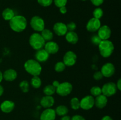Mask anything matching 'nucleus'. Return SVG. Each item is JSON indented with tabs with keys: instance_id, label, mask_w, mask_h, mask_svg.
<instances>
[{
	"instance_id": "nucleus-3",
	"label": "nucleus",
	"mask_w": 121,
	"mask_h": 120,
	"mask_svg": "<svg viewBox=\"0 0 121 120\" xmlns=\"http://www.w3.org/2000/svg\"><path fill=\"white\" fill-rule=\"evenodd\" d=\"M99 52L104 58H108L114 51V45L112 41L109 40H102L98 45Z\"/></svg>"
},
{
	"instance_id": "nucleus-20",
	"label": "nucleus",
	"mask_w": 121,
	"mask_h": 120,
	"mask_svg": "<svg viewBox=\"0 0 121 120\" xmlns=\"http://www.w3.org/2000/svg\"><path fill=\"white\" fill-rule=\"evenodd\" d=\"M3 75V78L5 81L11 82L14 81L17 77V72L14 69H8L2 74Z\"/></svg>"
},
{
	"instance_id": "nucleus-6",
	"label": "nucleus",
	"mask_w": 121,
	"mask_h": 120,
	"mask_svg": "<svg viewBox=\"0 0 121 120\" xmlns=\"http://www.w3.org/2000/svg\"><path fill=\"white\" fill-rule=\"evenodd\" d=\"M102 89V94L106 97L113 96L117 92V87L116 84L113 82H109L103 85Z\"/></svg>"
},
{
	"instance_id": "nucleus-46",
	"label": "nucleus",
	"mask_w": 121,
	"mask_h": 120,
	"mask_svg": "<svg viewBox=\"0 0 121 120\" xmlns=\"http://www.w3.org/2000/svg\"><path fill=\"white\" fill-rule=\"evenodd\" d=\"M81 1H87V0H81Z\"/></svg>"
},
{
	"instance_id": "nucleus-22",
	"label": "nucleus",
	"mask_w": 121,
	"mask_h": 120,
	"mask_svg": "<svg viewBox=\"0 0 121 120\" xmlns=\"http://www.w3.org/2000/svg\"><path fill=\"white\" fill-rule=\"evenodd\" d=\"M2 18L5 21H10L14 16V12L12 9L9 8H5L2 12Z\"/></svg>"
},
{
	"instance_id": "nucleus-29",
	"label": "nucleus",
	"mask_w": 121,
	"mask_h": 120,
	"mask_svg": "<svg viewBox=\"0 0 121 120\" xmlns=\"http://www.w3.org/2000/svg\"><path fill=\"white\" fill-rule=\"evenodd\" d=\"M91 94L93 96H98L102 94V89L98 86H94L91 89Z\"/></svg>"
},
{
	"instance_id": "nucleus-21",
	"label": "nucleus",
	"mask_w": 121,
	"mask_h": 120,
	"mask_svg": "<svg viewBox=\"0 0 121 120\" xmlns=\"http://www.w3.org/2000/svg\"><path fill=\"white\" fill-rule=\"evenodd\" d=\"M66 40L71 44H76L79 41V36L75 32L67 31L66 34Z\"/></svg>"
},
{
	"instance_id": "nucleus-23",
	"label": "nucleus",
	"mask_w": 121,
	"mask_h": 120,
	"mask_svg": "<svg viewBox=\"0 0 121 120\" xmlns=\"http://www.w3.org/2000/svg\"><path fill=\"white\" fill-rule=\"evenodd\" d=\"M56 114H57L59 116H65L69 112V109L66 106L63 105H61L55 109Z\"/></svg>"
},
{
	"instance_id": "nucleus-13",
	"label": "nucleus",
	"mask_w": 121,
	"mask_h": 120,
	"mask_svg": "<svg viewBox=\"0 0 121 120\" xmlns=\"http://www.w3.org/2000/svg\"><path fill=\"white\" fill-rule=\"evenodd\" d=\"M53 31L58 36H64L67 32V27L63 22H56L53 26Z\"/></svg>"
},
{
	"instance_id": "nucleus-31",
	"label": "nucleus",
	"mask_w": 121,
	"mask_h": 120,
	"mask_svg": "<svg viewBox=\"0 0 121 120\" xmlns=\"http://www.w3.org/2000/svg\"><path fill=\"white\" fill-rule=\"evenodd\" d=\"M103 15H104V11H103L102 9L100 8H96L93 12V17L99 19V20H100L102 17Z\"/></svg>"
},
{
	"instance_id": "nucleus-36",
	"label": "nucleus",
	"mask_w": 121,
	"mask_h": 120,
	"mask_svg": "<svg viewBox=\"0 0 121 120\" xmlns=\"http://www.w3.org/2000/svg\"><path fill=\"white\" fill-rule=\"evenodd\" d=\"M93 78L95 80H97V81H99V80H102L104 77L100 71H96L93 74Z\"/></svg>"
},
{
	"instance_id": "nucleus-39",
	"label": "nucleus",
	"mask_w": 121,
	"mask_h": 120,
	"mask_svg": "<svg viewBox=\"0 0 121 120\" xmlns=\"http://www.w3.org/2000/svg\"><path fill=\"white\" fill-rule=\"evenodd\" d=\"M59 11H60V13H61L62 14H65L67 12V8H66V6H63V7L59 8Z\"/></svg>"
},
{
	"instance_id": "nucleus-15",
	"label": "nucleus",
	"mask_w": 121,
	"mask_h": 120,
	"mask_svg": "<svg viewBox=\"0 0 121 120\" xmlns=\"http://www.w3.org/2000/svg\"><path fill=\"white\" fill-rule=\"evenodd\" d=\"M50 54L44 49H40L37 50L35 53V58L39 62H44L49 58Z\"/></svg>"
},
{
	"instance_id": "nucleus-32",
	"label": "nucleus",
	"mask_w": 121,
	"mask_h": 120,
	"mask_svg": "<svg viewBox=\"0 0 121 120\" xmlns=\"http://www.w3.org/2000/svg\"><path fill=\"white\" fill-rule=\"evenodd\" d=\"M102 41V40L100 38V37L98 36V34H94V35H93L91 36V41L95 45L98 46Z\"/></svg>"
},
{
	"instance_id": "nucleus-44",
	"label": "nucleus",
	"mask_w": 121,
	"mask_h": 120,
	"mask_svg": "<svg viewBox=\"0 0 121 120\" xmlns=\"http://www.w3.org/2000/svg\"><path fill=\"white\" fill-rule=\"evenodd\" d=\"M4 91V90L3 87H2V86L0 84V96H1L2 94H3Z\"/></svg>"
},
{
	"instance_id": "nucleus-35",
	"label": "nucleus",
	"mask_w": 121,
	"mask_h": 120,
	"mask_svg": "<svg viewBox=\"0 0 121 120\" xmlns=\"http://www.w3.org/2000/svg\"><path fill=\"white\" fill-rule=\"evenodd\" d=\"M67 31H74L76 28V24L74 22H70L66 25Z\"/></svg>"
},
{
	"instance_id": "nucleus-38",
	"label": "nucleus",
	"mask_w": 121,
	"mask_h": 120,
	"mask_svg": "<svg viewBox=\"0 0 121 120\" xmlns=\"http://www.w3.org/2000/svg\"><path fill=\"white\" fill-rule=\"evenodd\" d=\"M70 120H86L83 116L80 115H75L71 118Z\"/></svg>"
},
{
	"instance_id": "nucleus-45",
	"label": "nucleus",
	"mask_w": 121,
	"mask_h": 120,
	"mask_svg": "<svg viewBox=\"0 0 121 120\" xmlns=\"http://www.w3.org/2000/svg\"><path fill=\"white\" fill-rule=\"evenodd\" d=\"M2 80H3V75H2V73L0 71V83L2 82Z\"/></svg>"
},
{
	"instance_id": "nucleus-41",
	"label": "nucleus",
	"mask_w": 121,
	"mask_h": 120,
	"mask_svg": "<svg viewBox=\"0 0 121 120\" xmlns=\"http://www.w3.org/2000/svg\"><path fill=\"white\" fill-rule=\"evenodd\" d=\"M71 118L70 116H69V115H65V116H63L62 117L60 118V120H70Z\"/></svg>"
},
{
	"instance_id": "nucleus-43",
	"label": "nucleus",
	"mask_w": 121,
	"mask_h": 120,
	"mask_svg": "<svg viewBox=\"0 0 121 120\" xmlns=\"http://www.w3.org/2000/svg\"><path fill=\"white\" fill-rule=\"evenodd\" d=\"M101 120H113V119L109 115H105L102 118Z\"/></svg>"
},
{
	"instance_id": "nucleus-28",
	"label": "nucleus",
	"mask_w": 121,
	"mask_h": 120,
	"mask_svg": "<svg viewBox=\"0 0 121 120\" xmlns=\"http://www.w3.org/2000/svg\"><path fill=\"white\" fill-rule=\"evenodd\" d=\"M20 88L21 89V90L23 92L27 93L28 92V91H29V88H30V85L28 83V81H26V80H24L22 81L20 83Z\"/></svg>"
},
{
	"instance_id": "nucleus-4",
	"label": "nucleus",
	"mask_w": 121,
	"mask_h": 120,
	"mask_svg": "<svg viewBox=\"0 0 121 120\" xmlns=\"http://www.w3.org/2000/svg\"><path fill=\"white\" fill-rule=\"evenodd\" d=\"M46 41L42 37L41 34L34 33L31 34L29 38V44L31 47L35 50L43 49L44 47Z\"/></svg>"
},
{
	"instance_id": "nucleus-30",
	"label": "nucleus",
	"mask_w": 121,
	"mask_h": 120,
	"mask_svg": "<svg viewBox=\"0 0 121 120\" xmlns=\"http://www.w3.org/2000/svg\"><path fill=\"white\" fill-rule=\"evenodd\" d=\"M65 68H66V65L63 63V62H61V61L57 62L54 66V69L57 72H61L65 70Z\"/></svg>"
},
{
	"instance_id": "nucleus-25",
	"label": "nucleus",
	"mask_w": 121,
	"mask_h": 120,
	"mask_svg": "<svg viewBox=\"0 0 121 120\" xmlns=\"http://www.w3.org/2000/svg\"><path fill=\"white\" fill-rule=\"evenodd\" d=\"M31 85L35 89H38L41 85V80L39 76H33L31 80Z\"/></svg>"
},
{
	"instance_id": "nucleus-7",
	"label": "nucleus",
	"mask_w": 121,
	"mask_h": 120,
	"mask_svg": "<svg viewBox=\"0 0 121 120\" xmlns=\"http://www.w3.org/2000/svg\"><path fill=\"white\" fill-rule=\"evenodd\" d=\"M30 25L34 31L41 32L44 29V21L39 16H34L30 20Z\"/></svg>"
},
{
	"instance_id": "nucleus-17",
	"label": "nucleus",
	"mask_w": 121,
	"mask_h": 120,
	"mask_svg": "<svg viewBox=\"0 0 121 120\" xmlns=\"http://www.w3.org/2000/svg\"><path fill=\"white\" fill-rule=\"evenodd\" d=\"M15 108V104L10 100H5L0 105V109L4 113H10Z\"/></svg>"
},
{
	"instance_id": "nucleus-11",
	"label": "nucleus",
	"mask_w": 121,
	"mask_h": 120,
	"mask_svg": "<svg viewBox=\"0 0 121 120\" xmlns=\"http://www.w3.org/2000/svg\"><path fill=\"white\" fill-rule=\"evenodd\" d=\"M100 72L102 74L103 76L105 77H111L115 72V68L114 65L111 62H107L102 67Z\"/></svg>"
},
{
	"instance_id": "nucleus-19",
	"label": "nucleus",
	"mask_w": 121,
	"mask_h": 120,
	"mask_svg": "<svg viewBox=\"0 0 121 120\" xmlns=\"http://www.w3.org/2000/svg\"><path fill=\"white\" fill-rule=\"evenodd\" d=\"M108 103V98L103 94L96 96L95 99V105L96 107L99 109H102L106 107Z\"/></svg>"
},
{
	"instance_id": "nucleus-10",
	"label": "nucleus",
	"mask_w": 121,
	"mask_h": 120,
	"mask_svg": "<svg viewBox=\"0 0 121 120\" xmlns=\"http://www.w3.org/2000/svg\"><path fill=\"white\" fill-rule=\"evenodd\" d=\"M100 27H101V22L100 20L94 17L90 19L86 24V29L91 32H95L97 31Z\"/></svg>"
},
{
	"instance_id": "nucleus-18",
	"label": "nucleus",
	"mask_w": 121,
	"mask_h": 120,
	"mask_svg": "<svg viewBox=\"0 0 121 120\" xmlns=\"http://www.w3.org/2000/svg\"><path fill=\"white\" fill-rule=\"evenodd\" d=\"M54 104V99L52 96L46 95L43 96L40 100V104L43 108H50Z\"/></svg>"
},
{
	"instance_id": "nucleus-42",
	"label": "nucleus",
	"mask_w": 121,
	"mask_h": 120,
	"mask_svg": "<svg viewBox=\"0 0 121 120\" xmlns=\"http://www.w3.org/2000/svg\"><path fill=\"white\" fill-rule=\"evenodd\" d=\"M59 84H60V82H59L58 81H54L53 82V83H52V85H53V87H55L56 89L57 87L59 86Z\"/></svg>"
},
{
	"instance_id": "nucleus-5",
	"label": "nucleus",
	"mask_w": 121,
	"mask_h": 120,
	"mask_svg": "<svg viewBox=\"0 0 121 120\" xmlns=\"http://www.w3.org/2000/svg\"><path fill=\"white\" fill-rule=\"evenodd\" d=\"M73 86L70 82H64L60 83L56 89V92L61 96H66L69 95L72 91Z\"/></svg>"
},
{
	"instance_id": "nucleus-34",
	"label": "nucleus",
	"mask_w": 121,
	"mask_h": 120,
	"mask_svg": "<svg viewBox=\"0 0 121 120\" xmlns=\"http://www.w3.org/2000/svg\"><path fill=\"white\" fill-rule=\"evenodd\" d=\"M55 5L58 8H60L63 6H66L67 2V0H54Z\"/></svg>"
},
{
	"instance_id": "nucleus-24",
	"label": "nucleus",
	"mask_w": 121,
	"mask_h": 120,
	"mask_svg": "<svg viewBox=\"0 0 121 120\" xmlns=\"http://www.w3.org/2000/svg\"><path fill=\"white\" fill-rule=\"evenodd\" d=\"M41 32V35L45 41H50L53 38V33L50 29H44Z\"/></svg>"
},
{
	"instance_id": "nucleus-26",
	"label": "nucleus",
	"mask_w": 121,
	"mask_h": 120,
	"mask_svg": "<svg viewBox=\"0 0 121 120\" xmlns=\"http://www.w3.org/2000/svg\"><path fill=\"white\" fill-rule=\"evenodd\" d=\"M43 92L46 95L52 96L56 92V88L52 85H47L44 88Z\"/></svg>"
},
{
	"instance_id": "nucleus-14",
	"label": "nucleus",
	"mask_w": 121,
	"mask_h": 120,
	"mask_svg": "<svg viewBox=\"0 0 121 120\" xmlns=\"http://www.w3.org/2000/svg\"><path fill=\"white\" fill-rule=\"evenodd\" d=\"M56 117L55 110L52 108H47L43 111L40 115V120H55Z\"/></svg>"
},
{
	"instance_id": "nucleus-40",
	"label": "nucleus",
	"mask_w": 121,
	"mask_h": 120,
	"mask_svg": "<svg viewBox=\"0 0 121 120\" xmlns=\"http://www.w3.org/2000/svg\"><path fill=\"white\" fill-rule=\"evenodd\" d=\"M117 87V89H119V91H121V79L119 78L117 81V84H116Z\"/></svg>"
},
{
	"instance_id": "nucleus-1",
	"label": "nucleus",
	"mask_w": 121,
	"mask_h": 120,
	"mask_svg": "<svg viewBox=\"0 0 121 120\" xmlns=\"http://www.w3.org/2000/svg\"><path fill=\"white\" fill-rule=\"evenodd\" d=\"M27 25V20L22 15H15L9 21V27L11 29L17 32L23 31L26 28Z\"/></svg>"
},
{
	"instance_id": "nucleus-8",
	"label": "nucleus",
	"mask_w": 121,
	"mask_h": 120,
	"mask_svg": "<svg viewBox=\"0 0 121 120\" xmlns=\"http://www.w3.org/2000/svg\"><path fill=\"white\" fill-rule=\"evenodd\" d=\"M95 105V98L92 95H87L80 101V108L84 110L92 109Z\"/></svg>"
},
{
	"instance_id": "nucleus-16",
	"label": "nucleus",
	"mask_w": 121,
	"mask_h": 120,
	"mask_svg": "<svg viewBox=\"0 0 121 120\" xmlns=\"http://www.w3.org/2000/svg\"><path fill=\"white\" fill-rule=\"evenodd\" d=\"M44 49L49 54H56L59 50V46L56 42L53 41H48L44 45Z\"/></svg>"
},
{
	"instance_id": "nucleus-2",
	"label": "nucleus",
	"mask_w": 121,
	"mask_h": 120,
	"mask_svg": "<svg viewBox=\"0 0 121 120\" xmlns=\"http://www.w3.org/2000/svg\"><path fill=\"white\" fill-rule=\"evenodd\" d=\"M24 69L28 74L33 76H39L42 71L40 62L35 60H28L25 62Z\"/></svg>"
},
{
	"instance_id": "nucleus-33",
	"label": "nucleus",
	"mask_w": 121,
	"mask_h": 120,
	"mask_svg": "<svg viewBox=\"0 0 121 120\" xmlns=\"http://www.w3.org/2000/svg\"><path fill=\"white\" fill-rule=\"evenodd\" d=\"M53 1V0H37L38 3L41 6L44 7H47L50 5Z\"/></svg>"
},
{
	"instance_id": "nucleus-12",
	"label": "nucleus",
	"mask_w": 121,
	"mask_h": 120,
	"mask_svg": "<svg viewBox=\"0 0 121 120\" xmlns=\"http://www.w3.org/2000/svg\"><path fill=\"white\" fill-rule=\"evenodd\" d=\"M112 31L109 27L106 25L101 26L98 29V35L102 40H107L111 37Z\"/></svg>"
},
{
	"instance_id": "nucleus-9",
	"label": "nucleus",
	"mask_w": 121,
	"mask_h": 120,
	"mask_svg": "<svg viewBox=\"0 0 121 120\" xmlns=\"http://www.w3.org/2000/svg\"><path fill=\"white\" fill-rule=\"evenodd\" d=\"M77 61V55L74 52L69 51L65 54L63 58V62L65 65L72 67L76 64Z\"/></svg>"
},
{
	"instance_id": "nucleus-27",
	"label": "nucleus",
	"mask_w": 121,
	"mask_h": 120,
	"mask_svg": "<svg viewBox=\"0 0 121 120\" xmlns=\"http://www.w3.org/2000/svg\"><path fill=\"white\" fill-rule=\"evenodd\" d=\"M71 108L74 110H78L80 108V100L77 97H74L70 100Z\"/></svg>"
},
{
	"instance_id": "nucleus-37",
	"label": "nucleus",
	"mask_w": 121,
	"mask_h": 120,
	"mask_svg": "<svg viewBox=\"0 0 121 120\" xmlns=\"http://www.w3.org/2000/svg\"><path fill=\"white\" fill-rule=\"evenodd\" d=\"M91 2L93 4V5H94L95 6H100V5L102 4L104 2V0H91Z\"/></svg>"
}]
</instances>
